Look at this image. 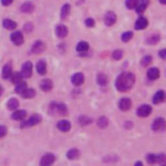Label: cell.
Wrapping results in <instances>:
<instances>
[{"label": "cell", "mask_w": 166, "mask_h": 166, "mask_svg": "<svg viewBox=\"0 0 166 166\" xmlns=\"http://www.w3.org/2000/svg\"><path fill=\"white\" fill-rule=\"evenodd\" d=\"M136 114H138V117H140V118L149 117V116L152 114V107H151V105H147V104H144V105H142V107H139V108H138Z\"/></svg>", "instance_id": "obj_4"}, {"label": "cell", "mask_w": 166, "mask_h": 166, "mask_svg": "<svg viewBox=\"0 0 166 166\" xmlns=\"http://www.w3.org/2000/svg\"><path fill=\"white\" fill-rule=\"evenodd\" d=\"M160 166H165V163H161V165H160Z\"/></svg>", "instance_id": "obj_49"}, {"label": "cell", "mask_w": 166, "mask_h": 166, "mask_svg": "<svg viewBox=\"0 0 166 166\" xmlns=\"http://www.w3.org/2000/svg\"><path fill=\"white\" fill-rule=\"evenodd\" d=\"M160 3L161 4H166V0H160Z\"/></svg>", "instance_id": "obj_48"}, {"label": "cell", "mask_w": 166, "mask_h": 166, "mask_svg": "<svg viewBox=\"0 0 166 166\" xmlns=\"http://www.w3.org/2000/svg\"><path fill=\"white\" fill-rule=\"evenodd\" d=\"M88 48H90L88 43H87V42H84V40L79 42V43H78V44H77V51L79 52V53H83V52H87V51H88Z\"/></svg>", "instance_id": "obj_25"}, {"label": "cell", "mask_w": 166, "mask_h": 166, "mask_svg": "<svg viewBox=\"0 0 166 166\" xmlns=\"http://www.w3.org/2000/svg\"><path fill=\"white\" fill-rule=\"evenodd\" d=\"M131 105H133V103H131V99H128V98H122L118 101V108L122 112H127L131 108Z\"/></svg>", "instance_id": "obj_8"}, {"label": "cell", "mask_w": 166, "mask_h": 166, "mask_svg": "<svg viewBox=\"0 0 166 166\" xmlns=\"http://www.w3.org/2000/svg\"><path fill=\"white\" fill-rule=\"evenodd\" d=\"M147 77H148V79H149V81H156L157 78L160 77V70H158L157 68H151V69H148Z\"/></svg>", "instance_id": "obj_14"}, {"label": "cell", "mask_w": 166, "mask_h": 166, "mask_svg": "<svg viewBox=\"0 0 166 166\" xmlns=\"http://www.w3.org/2000/svg\"><path fill=\"white\" fill-rule=\"evenodd\" d=\"M44 49H46V44H44V42H42V40H37L31 46V52H33V53H40V52H43Z\"/></svg>", "instance_id": "obj_12"}, {"label": "cell", "mask_w": 166, "mask_h": 166, "mask_svg": "<svg viewBox=\"0 0 166 166\" xmlns=\"http://www.w3.org/2000/svg\"><path fill=\"white\" fill-rule=\"evenodd\" d=\"M40 122H42V116H39L35 113V114H31L30 118L23 121L21 123V127H31V126H35V125L40 123Z\"/></svg>", "instance_id": "obj_3"}, {"label": "cell", "mask_w": 166, "mask_h": 166, "mask_svg": "<svg viewBox=\"0 0 166 166\" xmlns=\"http://www.w3.org/2000/svg\"><path fill=\"white\" fill-rule=\"evenodd\" d=\"M25 30H26V31H29V30H33V25L28 23V25H26V26H25Z\"/></svg>", "instance_id": "obj_45"}, {"label": "cell", "mask_w": 166, "mask_h": 166, "mask_svg": "<svg viewBox=\"0 0 166 166\" xmlns=\"http://www.w3.org/2000/svg\"><path fill=\"white\" fill-rule=\"evenodd\" d=\"M134 166H143V162L138 161V162H135V165H134Z\"/></svg>", "instance_id": "obj_46"}, {"label": "cell", "mask_w": 166, "mask_h": 166, "mask_svg": "<svg viewBox=\"0 0 166 166\" xmlns=\"http://www.w3.org/2000/svg\"><path fill=\"white\" fill-rule=\"evenodd\" d=\"M78 121H79V123L83 125V126H88L92 123V119L90 117H87V116H81L79 118H78Z\"/></svg>", "instance_id": "obj_27"}, {"label": "cell", "mask_w": 166, "mask_h": 166, "mask_svg": "<svg viewBox=\"0 0 166 166\" xmlns=\"http://www.w3.org/2000/svg\"><path fill=\"white\" fill-rule=\"evenodd\" d=\"M138 2L139 0H126V7L128 8V9H135Z\"/></svg>", "instance_id": "obj_35"}, {"label": "cell", "mask_w": 166, "mask_h": 166, "mask_svg": "<svg viewBox=\"0 0 166 166\" xmlns=\"http://www.w3.org/2000/svg\"><path fill=\"white\" fill-rule=\"evenodd\" d=\"M163 101H165V91L163 90L157 91L156 95L153 96V104H161Z\"/></svg>", "instance_id": "obj_18"}, {"label": "cell", "mask_w": 166, "mask_h": 166, "mask_svg": "<svg viewBox=\"0 0 166 166\" xmlns=\"http://www.w3.org/2000/svg\"><path fill=\"white\" fill-rule=\"evenodd\" d=\"M151 63H152V56H145V57H143V60H142V65H143V66L151 65Z\"/></svg>", "instance_id": "obj_37"}, {"label": "cell", "mask_w": 166, "mask_h": 166, "mask_svg": "<svg viewBox=\"0 0 166 166\" xmlns=\"http://www.w3.org/2000/svg\"><path fill=\"white\" fill-rule=\"evenodd\" d=\"M160 56H161V58H166V51L165 49L160 51Z\"/></svg>", "instance_id": "obj_44"}, {"label": "cell", "mask_w": 166, "mask_h": 166, "mask_svg": "<svg viewBox=\"0 0 166 166\" xmlns=\"http://www.w3.org/2000/svg\"><path fill=\"white\" fill-rule=\"evenodd\" d=\"M33 74V64L31 63H25L22 65V70H21V75L22 78H30Z\"/></svg>", "instance_id": "obj_7"}, {"label": "cell", "mask_w": 166, "mask_h": 166, "mask_svg": "<svg viewBox=\"0 0 166 166\" xmlns=\"http://www.w3.org/2000/svg\"><path fill=\"white\" fill-rule=\"evenodd\" d=\"M56 35L60 38V39H63L68 35V28L65 25H58L57 28H56Z\"/></svg>", "instance_id": "obj_16"}, {"label": "cell", "mask_w": 166, "mask_h": 166, "mask_svg": "<svg viewBox=\"0 0 166 166\" xmlns=\"http://www.w3.org/2000/svg\"><path fill=\"white\" fill-rule=\"evenodd\" d=\"M26 88H28V87H26V83H25V82H20V83H17V84H16L14 91H16L17 93H20V95H21Z\"/></svg>", "instance_id": "obj_31"}, {"label": "cell", "mask_w": 166, "mask_h": 166, "mask_svg": "<svg viewBox=\"0 0 166 166\" xmlns=\"http://www.w3.org/2000/svg\"><path fill=\"white\" fill-rule=\"evenodd\" d=\"M70 13V5L69 4H65L63 8H61V17H63V18H65V17Z\"/></svg>", "instance_id": "obj_34"}, {"label": "cell", "mask_w": 166, "mask_h": 166, "mask_svg": "<svg viewBox=\"0 0 166 166\" xmlns=\"http://www.w3.org/2000/svg\"><path fill=\"white\" fill-rule=\"evenodd\" d=\"M12 75V65L11 64H5L3 68V78L4 79H9Z\"/></svg>", "instance_id": "obj_23"}, {"label": "cell", "mask_w": 166, "mask_h": 166, "mask_svg": "<svg viewBox=\"0 0 166 166\" xmlns=\"http://www.w3.org/2000/svg\"><path fill=\"white\" fill-rule=\"evenodd\" d=\"M37 70L40 75H44L47 73V64H46V61L44 60H40L38 61V64H37Z\"/></svg>", "instance_id": "obj_20"}, {"label": "cell", "mask_w": 166, "mask_h": 166, "mask_svg": "<svg viewBox=\"0 0 166 166\" xmlns=\"http://www.w3.org/2000/svg\"><path fill=\"white\" fill-rule=\"evenodd\" d=\"M3 92H4V88H3V87H2V86H0V96H2V95H3Z\"/></svg>", "instance_id": "obj_47"}, {"label": "cell", "mask_w": 166, "mask_h": 166, "mask_svg": "<svg viewBox=\"0 0 166 166\" xmlns=\"http://www.w3.org/2000/svg\"><path fill=\"white\" fill-rule=\"evenodd\" d=\"M56 161V156L53 153H46L40 160V166H52Z\"/></svg>", "instance_id": "obj_6"}, {"label": "cell", "mask_w": 166, "mask_h": 166, "mask_svg": "<svg viewBox=\"0 0 166 166\" xmlns=\"http://www.w3.org/2000/svg\"><path fill=\"white\" fill-rule=\"evenodd\" d=\"M79 156H81V152L78 151L77 148H72V149H69L66 153L68 160H77V158H79Z\"/></svg>", "instance_id": "obj_19"}, {"label": "cell", "mask_w": 166, "mask_h": 166, "mask_svg": "<svg viewBox=\"0 0 166 166\" xmlns=\"http://www.w3.org/2000/svg\"><path fill=\"white\" fill-rule=\"evenodd\" d=\"M133 37H134L133 31H126V33H123V34H122L121 39H122V42H128V40H131V39H133Z\"/></svg>", "instance_id": "obj_33"}, {"label": "cell", "mask_w": 166, "mask_h": 166, "mask_svg": "<svg viewBox=\"0 0 166 166\" xmlns=\"http://www.w3.org/2000/svg\"><path fill=\"white\" fill-rule=\"evenodd\" d=\"M108 123H109V121H108L107 117H100V118L98 119V126H99L100 128H105V127L108 126Z\"/></svg>", "instance_id": "obj_32"}, {"label": "cell", "mask_w": 166, "mask_h": 166, "mask_svg": "<svg viewBox=\"0 0 166 166\" xmlns=\"http://www.w3.org/2000/svg\"><path fill=\"white\" fill-rule=\"evenodd\" d=\"M18 105H20V103H18V100H17L16 98L9 99V100H8V103H7V108L11 109V110H16L17 108H18Z\"/></svg>", "instance_id": "obj_24"}, {"label": "cell", "mask_w": 166, "mask_h": 166, "mask_svg": "<svg viewBox=\"0 0 166 166\" xmlns=\"http://www.w3.org/2000/svg\"><path fill=\"white\" fill-rule=\"evenodd\" d=\"M49 113L53 116H68V107L64 103H51L49 104Z\"/></svg>", "instance_id": "obj_2"}, {"label": "cell", "mask_w": 166, "mask_h": 166, "mask_svg": "<svg viewBox=\"0 0 166 166\" xmlns=\"http://www.w3.org/2000/svg\"><path fill=\"white\" fill-rule=\"evenodd\" d=\"M158 40H160V37L158 35H153V37H151V38H148V43L149 44H156V43H158Z\"/></svg>", "instance_id": "obj_38"}, {"label": "cell", "mask_w": 166, "mask_h": 166, "mask_svg": "<svg viewBox=\"0 0 166 166\" xmlns=\"http://www.w3.org/2000/svg\"><path fill=\"white\" fill-rule=\"evenodd\" d=\"M52 87H53V83H52L51 79H44V81H42V83H40V88H42V91H44V92L51 91Z\"/></svg>", "instance_id": "obj_21"}, {"label": "cell", "mask_w": 166, "mask_h": 166, "mask_svg": "<svg viewBox=\"0 0 166 166\" xmlns=\"http://www.w3.org/2000/svg\"><path fill=\"white\" fill-rule=\"evenodd\" d=\"M122 56H123V52H122L121 49H117V51H114V52L112 53V57L114 58V60H121Z\"/></svg>", "instance_id": "obj_36"}, {"label": "cell", "mask_w": 166, "mask_h": 166, "mask_svg": "<svg viewBox=\"0 0 166 166\" xmlns=\"http://www.w3.org/2000/svg\"><path fill=\"white\" fill-rule=\"evenodd\" d=\"M147 161H148V163H156V154H153V153H149L147 156Z\"/></svg>", "instance_id": "obj_39"}, {"label": "cell", "mask_w": 166, "mask_h": 166, "mask_svg": "<svg viewBox=\"0 0 166 166\" xmlns=\"http://www.w3.org/2000/svg\"><path fill=\"white\" fill-rule=\"evenodd\" d=\"M26 116H28V112H26V110H17V109H16L11 117H12V119H14V121H22Z\"/></svg>", "instance_id": "obj_17"}, {"label": "cell", "mask_w": 166, "mask_h": 166, "mask_svg": "<svg viewBox=\"0 0 166 166\" xmlns=\"http://www.w3.org/2000/svg\"><path fill=\"white\" fill-rule=\"evenodd\" d=\"M3 26H4L7 30H14V29L17 28V23H16L14 21L9 20V18H5V20L3 21Z\"/></svg>", "instance_id": "obj_26"}, {"label": "cell", "mask_w": 166, "mask_h": 166, "mask_svg": "<svg viewBox=\"0 0 166 166\" xmlns=\"http://www.w3.org/2000/svg\"><path fill=\"white\" fill-rule=\"evenodd\" d=\"M165 128H166V121L162 117H157L152 123V130L153 131H163Z\"/></svg>", "instance_id": "obj_5"}, {"label": "cell", "mask_w": 166, "mask_h": 166, "mask_svg": "<svg viewBox=\"0 0 166 166\" xmlns=\"http://www.w3.org/2000/svg\"><path fill=\"white\" fill-rule=\"evenodd\" d=\"M165 161V154L161 153V154H157L156 156V162H158V163H163Z\"/></svg>", "instance_id": "obj_41"}, {"label": "cell", "mask_w": 166, "mask_h": 166, "mask_svg": "<svg viewBox=\"0 0 166 166\" xmlns=\"http://www.w3.org/2000/svg\"><path fill=\"white\" fill-rule=\"evenodd\" d=\"M86 25L88 26V28H92V26L95 25V21H93L92 18H87V20H86Z\"/></svg>", "instance_id": "obj_42"}, {"label": "cell", "mask_w": 166, "mask_h": 166, "mask_svg": "<svg viewBox=\"0 0 166 166\" xmlns=\"http://www.w3.org/2000/svg\"><path fill=\"white\" fill-rule=\"evenodd\" d=\"M13 3V0H2V4L3 5H9Z\"/></svg>", "instance_id": "obj_43"}, {"label": "cell", "mask_w": 166, "mask_h": 166, "mask_svg": "<svg viewBox=\"0 0 166 166\" xmlns=\"http://www.w3.org/2000/svg\"><path fill=\"white\" fill-rule=\"evenodd\" d=\"M134 83H135V75L133 73H130V72L121 73L116 79V87H117V90L121 91V92L128 91L131 87L134 86Z\"/></svg>", "instance_id": "obj_1"}, {"label": "cell", "mask_w": 166, "mask_h": 166, "mask_svg": "<svg viewBox=\"0 0 166 166\" xmlns=\"http://www.w3.org/2000/svg\"><path fill=\"white\" fill-rule=\"evenodd\" d=\"M9 79H11L14 84H17V83L22 82V75H21V73H12V75H11Z\"/></svg>", "instance_id": "obj_28"}, {"label": "cell", "mask_w": 166, "mask_h": 166, "mask_svg": "<svg viewBox=\"0 0 166 166\" xmlns=\"http://www.w3.org/2000/svg\"><path fill=\"white\" fill-rule=\"evenodd\" d=\"M33 9H34V5L31 3H29V2L21 5V11L25 12V13H30V12H33Z\"/></svg>", "instance_id": "obj_30"}, {"label": "cell", "mask_w": 166, "mask_h": 166, "mask_svg": "<svg viewBox=\"0 0 166 166\" xmlns=\"http://www.w3.org/2000/svg\"><path fill=\"white\" fill-rule=\"evenodd\" d=\"M116 21H117V16H116L114 12H110L109 11V12L105 13V16H104V22H105V25H108V26L114 25Z\"/></svg>", "instance_id": "obj_10"}, {"label": "cell", "mask_w": 166, "mask_h": 166, "mask_svg": "<svg viewBox=\"0 0 166 166\" xmlns=\"http://www.w3.org/2000/svg\"><path fill=\"white\" fill-rule=\"evenodd\" d=\"M57 128L61 131V133H68V131L72 128L70 121H68V119H61V121H58L57 122Z\"/></svg>", "instance_id": "obj_9"}, {"label": "cell", "mask_w": 166, "mask_h": 166, "mask_svg": "<svg viewBox=\"0 0 166 166\" xmlns=\"http://www.w3.org/2000/svg\"><path fill=\"white\" fill-rule=\"evenodd\" d=\"M72 83L74 86H82L84 83V75L82 73H75L73 77H72Z\"/></svg>", "instance_id": "obj_13"}, {"label": "cell", "mask_w": 166, "mask_h": 166, "mask_svg": "<svg viewBox=\"0 0 166 166\" xmlns=\"http://www.w3.org/2000/svg\"><path fill=\"white\" fill-rule=\"evenodd\" d=\"M148 26V20L144 18V17H139V18L135 21V29L136 30H143Z\"/></svg>", "instance_id": "obj_15"}, {"label": "cell", "mask_w": 166, "mask_h": 166, "mask_svg": "<svg viewBox=\"0 0 166 166\" xmlns=\"http://www.w3.org/2000/svg\"><path fill=\"white\" fill-rule=\"evenodd\" d=\"M35 95H37V91L34 90V88H26L21 93V96H22V98H25V99H33V98H35Z\"/></svg>", "instance_id": "obj_22"}, {"label": "cell", "mask_w": 166, "mask_h": 166, "mask_svg": "<svg viewBox=\"0 0 166 166\" xmlns=\"http://www.w3.org/2000/svg\"><path fill=\"white\" fill-rule=\"evenodd\" d=\"M7 134H8V128L4 125H0V139L4 138Z\"/></svg>", "instance_id": "obj_40"}, {"label": "cell", "mask_w": 166, "mask_h": 166, "mask_svg": "<svg viewBox=\"0 0 166 166\" xmlns=\"http://www.w3.org/2000/svg\"><path fill=\"white\" fill-rule=\"evenodd\" d=\"M11 39H12V42L14 43L16 46H21L23 43V35H22L21 31H13L11 34Z\"/></svg>", "instance_id": "obj_11"}, {"label": "cell", "mask_w": 166, "mask_h": 166, "mask_svg": "<svg viewBox=\"0 0 166 166\" xmlns=\"http://www.w3.org/2000/svg\"><path fill=\"white\" fill-rule=\"evenodd\" d=\"M98 83L100 86H105L108 83V78H107V75L104 74V73H99L98 74Z\"/></svg>", "instance_id": "obj_29"}]
</instances>
